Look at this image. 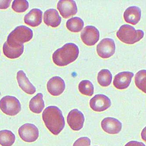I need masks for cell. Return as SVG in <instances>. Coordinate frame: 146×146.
Segmentation results:
<instances>
[{"label":"cell","mask_w":146,"mask_h":146,"mask_svg":"<svg viewBox=\"0 0 146 146\" xmlns=\"http://www.w3.org/2000/svg\"><path fill=\"white\" fill-rule=\"evenodd\" d=\"M135 83L139 89L146 94V70H141L137 72Z\"/></svg>","instance_id":"d4e9b609"},{"label":"cell","mask_w":146,"mask_h":146,"mask_svg":"<svg viewBox=\"0 0 146 146\" xmlns=\"http://www.w3.org/2000/svg\"><path fill=\"white\" fill-rule=\"evenodd\" d=\"M79 49L76 44L69 43L55 50L52 60L58 66H65L76 61L79 54Z\"/></svg>","instance_id":"7a4b0ae2"},{"label":"cell","mask_w":146,"mask_h":146,"mask_svg":"<svg viewBox=\"0 0 146 146\" xmlns=\"http://www.w3.org/2000/svg\"><path fill=\"white\" fill-rule=\"evenodd\" d=\"M24 45L19 47H11L7 42L3 44V52L4 55L10 59H15L19 58L23 53Z\"/></svg>","instance_id":"ffe728a7"},{"label":"cell","mask_w":146,"mask_h":146,"mask_svg":"<svg viewBox=\"0 0 146 146\" xmlns=\"http://www.w3.org/2000/svg\"><path fill=\"white\" fill-rule=\"evenodd\" d=\"M115 51V44L113 39L104 38L97 46V52L99 57L108 58L113 56Z\"/></svg>","instance_id":"52a82bcc"},{"label":"cell","mask_w":146,"mask_h":146,"mask_svg":"<svg viewBox=\"0 0 146 146\" xmlns=\"http://www.w3.org/2000/svg\"><path fill=\"white\" fill-rule=\"evenodd\" d=\"M11 1H1V9H7L10 6Z\"/></svg>","instance_id":"f1b7e54d"},{"label":"cell","mask_w":146,"mask_h":146,"mask_svg":"<svg viewBox=\"0 0 146 146\" xmlns=\"http://www.w3.org/2000/svg\"><path fill=\"white\" fill-rule=\"evenodd\" d=\"M80 37L85 44L92 46L98 41L100 33L98 29L94 26H87L81 33Z\"/></svg>","instance_id":"ba28073f"},{"label":"cell","mask_w":146,"mask_h":146,"mask_svg":"<svg viewBox=\"0 0 146 146\" xmlns=\"http://www.w3.org/2000/svg\"><path fill=\"white\" fill-rule=\"evenodd\" d=\"M84 25V21L80 18L76 17L68 19L66 23V27L72 32L78 33L83 30Z\"/></svg>","instance_id":"44dd1931"},{"label":"cell","mask_w":146,"mask_h":146,"mask_svg":"<svg viewBox=\"0 0 146 146\" xmlns=\"http://www.w3.org/2000/svg\"></svg>","instance_id":"4dcf8cb0"},{"label":"cell","mask_w":146,"mask_h":146,"mask_svg":"<svg viewBox=\"0 0 146 146\" xmlns=\"http://www.w3.org/2000/svg\"><path fill=\"white\" fill-rule=\"evenodd\" d=\"M42 11L38 9H33L30 11L24 17V22L30 27H38L42 23Z\"/></svg>","instance_id":"ac0fdd59"},{"label":"cell","mask_w":146,"mask_h":146,"mask_svg":"<svg viewBox=\"0 0 146 146\" xmlns=\"http://www.w3.org/2000/svg\"><path fill=\"white\" fill-rule=\"evenodd\" d=\"M49 93L52 96H58L65 90V81L59 76H54L50 79L46 85Z\"/></svg>","instance_id":"7c38bea8"},{"label":"cell","mask_w":146,"mask_h":146,"mask_svg":"<svg viewBox=\"0 0 146 146\" xmlns=\"http://www.w3.org/2000/svg\"><path fill=\"white\" fill-rule=\"evenodd\" d=\"M61 16L56 9H49L44 13V23L48 27H57L61 24Z\"/></svg>","instance_id":"e0dca14e"},{"label":"cell","mask_w":146,"mask_h":146,"mask_svg":"<svg viewBox=\"0 0 146 146\" xmlns=\"http://www.w3.org/2000/svg\"><path fill=\"white\" fill-rule=\"evenodd\" d=\"M29 4L26 0H15L11 6L12 9L16 13H24L28 9Z\"/></svg>","instance_id":"484cf974"},{"label":"cell","mask_w":146,"mask_h":146,"mask_svg":"<svg viewBox=\"0 0 146 146\" xmlns=\"http://www.w3.org/2000/svg\"><path fill=\"white\" fill-rule=\"evenodd\" d=\"M141 10L137 6H133L127 8L123 14L125 21L128 23L135 25L141 20Z\"/></svg>","instance_id":"9a60e30c"},{"label":"cell","mask_w":146,"mask_h":146,"mask_svg":"<svg viewBox=\"0 0 146 146\" xmlns=\"http://www.w3.org/2000/svg\"><path fill=\"white\" fill-rule=\"evenodd\" d=\"M67 121L72 130L79 131L83 128L85 117L84 114L77 109L71 110L68 113L67 117Z\"/></svg>","instance_id":"9c48e42d"},{"label":"cell","mask_w":146,"mask_h":146,"mask_svg":"<svg viewBox=\"0 0 146 146\" xmlns=\"http://www.w3.org/2000/svg\"><path fill=\"white\" fill-rule=\"evenodd\" d=\"M90 108L96 112H102L111 107L110 99L104 94H97L90 101Z\"/></svg>","instance_id":"8fae6325"},{"label":"cell","mask_w":146,"mask_h":146,"mask_svg":"<svg viewBox=\"0 0 146 146\" xmlns=\"http://www.w3.org/2000/svg\"><path fill=\"white\" fill-rule=\"evenodd\" d=\"M133 76V73L130 72H120L115 76L113 80V85L117 89H125L130 85Z\"/></svg>","instance_id":"5bb4252c"},{"label":"cell","mask_w":146,"mask_h":146,"mask_svg":"<svg viewBox=\"0 0 146 146\" xmlns=\"http://www.w3.org/2000/svg\"><path fill=\"white\" fill-rule=\"evenodd\" d=\"M91 144L90 139L87 137H80L77 139L73 146H89Z\"/></svg>","instance_id":"4316f807"},{"label":"cell","mask_w":146,"mask_h":146,"mask_svg":"<svg viewBox=\"0 0 146 146\" xmlns=\"http://www.w3.org/2000/svg\"><path fill=\"white\" fill-rule=\"evenodd\" d=\"M112 74L108 69H102L98 73V83L103 87H107L110 85L112 82Z\"/></svg>","instance_id":"603a6c76"},{"label":"cell","mask_w":146,"mask_h":146,"mask_svg":"<svg viewBox=\"0 0 146 146\" xmlns=\"http://www.w3.org/2000/svg\"><path fill=\"white\" fill-rule=\"evenodd\" d=\"M44 102L43 100L42 93H38L31 99L29 103V108L32 112L36 114H40L44 108Z\"/></svg>","instance_id":"d6986e66"},{"label":"cell","mask_w":146,"mask_h":146,"mask_svg":"<svg viewBox=\"0 0 146 146\" xmlns=\"http://www.w3.org/2000/svg\"><path fill=\"white\" fill-rule=\"evenodd\" d=\"M18 132L20 137L26 142L32 143L35 141L39 136L38 128L33 124L27 123L23 125L19 128Z\"/></svg>","instance_id":"8992f818"},{"label":"cell","mask_w":146,"mask_h":146,"mask_svg":"<svg viewBox=\"0 0 146 146\" xmlns=\"http://www.w3.org/2000/svg\"><path fill=\"white\" fill-rule=\"evenodd\" d=\"M42 119L46 128L54 135H58L65 127V119L62 111L57 107L46 108L42 114Z\"/></svg>","instance_id":"6da1fadb"},{"label":"cell","mask_w":146,"mask_h":146,"mask_svg":"<svg viewBox=\"0 0 146 146\" xmlns=\"http://www.w3.org/2000/svg\"><path fill=\"white\" fill-rule=\"evenodd\" d=\"M80 93L86 96H92L94 93V87L93 84L88 80L81 81L78 86Z\"/></svg>","instance_id":"cb8c5ba5"},{"label":"cell","mask_w":146,"mask_h":146,"mask_svg":"<svg viewBox=\"0 0 146 146\" xmlns=\"http://www.w3.org/2000/svg\"><path fill=\"white\" fill-rule=\"evenodd\" d=\"M0 108L2 112L8 115L15 116L21 110V104L14 96H6L1 98Z\"/></svg>","instance_id":"5b68a950"},{"label":"cell","mask_w":146,"mask_h":146,"mask_svg":"<svg viewBox=\"0 0 146 146\" xmlns=\"http://www.w3.org/2000/svg\"><path fill=\"white\" fill-rule=\"evenodd\" d=\"M57 9L64 19L76 15L78 11L76 4L73 0H60L57 4Z\"/></svg>","instance_id":"30bf717a"},{"label":"cell","mask_w":146,"mask_h":146,"mask_svg":"<svg viewBox=\"0 0 146 146\" xmlns=\"http://www.w3.org/2000/svg\"><path fill=\"white\" fill-rule=\"evenodd\" d=\"M125 146H146L143 143L137 141H131L126 143Z\"/></svg>","instance_id":"83f0119b"},{"label":"cell","mask_w":146,"mask_h":146,"mask_svg":"<svg viewBox=\"0 0 146 146\" xmlns=\"http://www.w3.org/2000/svg\"><path fill=\"white\" fill-rule=\"evenodd\" d=\"M103 130L109 134H116L120 133L122 128L121 122L112 117L104 118L101 122Z\"/></svg>","instance_id":"4fadbf2b"},{"label":"cell","mask_w":146,"mask_h":146,"mask_svg":"<svg viewBox=\"0 0 146 146\" xmlns=\"http://www.w3.org/2000/svg\"><path fill=\"white\" fill-rule=\"evenodd\" d=\"M116 36L123 43L133 44L143 38L144 32L141 30H136L130 25L125 24L119 28L117 32Z\"/></svg>","instance_id":"277c9868"},{"label":"cell","mask_w":146,"mask_h":146,"mask_svg":"<svg viewBox=\"0 0 146 146\" xmlns=\"http://www.w3.org/2000/svg\"><path fill=\"white\" fill-rule=\"evenodd\" d=\"M141 137L142 139L146 143V126L143 128L141 133Z\"/></svg>","instance_id":"f546056e"},{"label":"cell","mask_w":146,"mask_h":146,"mask_svg":"<svg viewBox=\"0 0 146 146\" xmlns=\"http://www.w3.org/2000/svg\"><path fill=\"white\" fill-rule=\"evenodd\" d=\"M17 80L19 87L25 93L30 95L35 93V87L30 82L24 71L20 70L17 72Z\"/></svg>","instance_id":"2e32d148"},{"label":"cell","mask_w":146,"mask_h":146,"mask_svg":"<svg viewBox=\"0 0 146 146\" xmlns=\"http://www.w3.org/2000/svg\"><path fill=\"white\" fill-rule=\"evenodd\" d=\"M33 37V32L31 29L25 26H20L10 33L6 42L11 47H19L23 45V43L30 41Z\"/></svg>","instance_id":"3957f363"},{"label":"cell","mask_w":146,"mask_h":146,"mask_svg":"<svg viewBox=\"0 0 146 146\" xmlns=\"http://www.w3.org/2000/svg\"><path fill=\"white\" fill-rule=\"evenodd\" d=\"M15 140V135L10 130H3L0 132V144L1 146H12Z\"/></svg>","instance_id":"7402d4cb"}]
</instances>
